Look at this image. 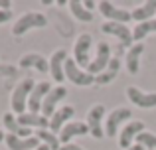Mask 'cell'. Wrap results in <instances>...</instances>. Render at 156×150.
<instances>
[{"mask_svg": "<svg viewBox=\"0 0 156 150\" xmlns=\"http://www.w3.org/2000/svg\"><path fill=\"white\" fill-rule=\"evenodd\" d=\"M46 26H48V18L44 14H40V12H28L22 18H18V22L12 28V34L24 36L28 30H32V28H46Z\"/></svg>", "mask_w": 156, "mask_h": 150, "instance_id": "7a4b0ae2", "label": "cell"}, {"mask_svg": "<svg viewBox=\"0 0 156 150\" xmlns=\"http://www.w3.org/2000/svg\"><path fill=\"white\" fill-rule=\"evenodd\" d=\"M36 83L32 79H24L18 83V87L14 89V93H12V99H10V105H12V111L16 113V115H24V111L28 109V99H30V93L34 91Z\"/></svg>", "mask_w": 156, "mask_h": 150, "instance_id": "6da1fadb", "label": "cell"}, {"mask_svg": "<svg viewBox=\"0 0 156 150\" xmlns=\"http://www.w3.org/2000/svg\"><path fill=\"white\" fill-rule=\"evenodd\" d=\"M2 124L8 128V134H14V136H20V138H30L32 136V128H26L14 119L12 113H4L2 115Z\"/></svg>", "mask_w": 156, "mask_h": 150, "instance_id": "d6986e66", "label": "cell"}, {"mask_svg": "<svg viewBox=\"0 0 156 150\" xmlns=\"http://www.w3.org/2000/svg\"><path fill=\"white\" fill-rule=\"evenodd\" d=\"M91 36L89 34H81L79 38L75 40V46H73V59L75 63L81 67V69H87L91 59H89V50H91Z\"/></svg>", "mask_w": 156, "mask_h": 150, "instance_id": "277c9868", "label": "cell"}, {"mask_svg": "<svg viewBox=\"0 0 156 150\" xmlns=\"http://www.w3.org/2000/svg\"><path fill=\"white\" fill-rule=\"evenodd\" d=\"M87 132H89L87 123H77V120H73V123H67L61 128L57 138H59L61 144H69V140H71L73 136H83V134H87Z\"/></svg>", "mask_w": 156, "mask_h": 150, "instance_id": "9a60e30c", "label": "cell"}, {"mask_svg": "<svg viewBox=\"0 0 156 150\" xmlns=\"http://www.w3.org/2000/svg\"><path fill=\"white\" fill-rule=\"evenodd\" d=\"M130 117H133V111H130V109H122V107L115 109V111L107 117V120H105V134L113 138V136L117 134L121 123H122V120H129Z\"/></svg>", "mask_w": 156, "mask_h": 150, "instance_id": "9c48e42d", "label": "cell"}, {"mask_svg": "<svg viewBox=\"0 0 156 150\" xmlns=\"http://www.w3.org/2000/svg\"><path fill=\"white\" fill-rule=\"evenodd\" d=\"M8 20H12V12L10 10H0V24L8 22Z\"/></svg>", "mask_w": 156, "mask_h": 150, "instance_id": "83f0119b", "label": "cell"}, {"mask_svg": "<svg viewBox=\"0 0 156 150\" xmlns=\"http://www.w3.org/2000/svg\"><path fill=\"white\" fill-rule=\"evenodd\" d=\"M65 97H67V89H65L63 85L51 87V91L46 95V99H44V103H42V117H46V119L53 117V113H55V105L59 103L61 99H65Z\"/></svg>", "mask_w": 156, "mask_h": 150, "instance_id": "52a82bcc", "label": "cell"}, {"mask_svg": "<svg viewBox=\"0 0 156 150\" xmlns=\"http://www.w3.org/2000/svg\"><path fill=\"white\" fill-rule=\"evenodd\" d=\"M126 150H144V146H140V144H133V146L126 148Z\"/></svg>", "mask_w": 156, "mask_h": 150, "instance_id": "d6a6232c", "label": "cell"}, {"mask_svg": "<svg viewBox=\"0 0 156 150\" xmlns=\"http://www.w3.org/2000/svg\"><path fill=\"white\" fill-rule=\"evenodd\" d=\"M126 97L138 105L140 109H152L156 107V93H142L138 87H129L126 89Z\"/></svg>", "mask_w": 156, "mask_h": 150, "instance_id": "5bb4252c", "label": "cell"}, {"mask_svg": "<svg viewBox=\"0 0 156 150\" xmlns=\"http://www.w3.org/2000/svg\"><path fill=\"white\" fill-rule=\"evenodd\" d=\"M0 71H2V75H14V67H0Z\"/></svg>", "mask_w": 156, "mask_h": 150, "instance_id": "4dcf8cb0", "label": "cell"}, {"mask_svg": "<svg viewBox=\"0 0 156 150\" xmlns=\"http://www.w3.org/2000/svg\"><path fill=\"white\" fill-rule=\"evenodd\" d=\"M142 131H144V123H142V120H129V124L121 131V136H119L121 148H125V150L130 148V142H133Z\"/></svg>", "mask_w": 156, "mask_h": 150, "instance_id": "7c38bea8", "label": "cell"}, {"mask_svg": "<svg viewBox=\"0 0 156 150\" xmlns=\"http://www.w3.org/2000/svg\"><path fill=\"white\" fill-rule=\"evenodd\" d=\"M150 32H156V20H146V22L136 24V26H134V30H133V40L140 44L142 40L150 34Z\"/></svg>", "mask_w": 156, "mask_h": 150, "instance_id": "cb8c5ba5", "label": "cell"}, {"mask_svg": "<svg viewBox=\"0 0 156 150\" xmlns=\"http://www.w3.org/2000/svg\"><path fill=\"white\" fill-rule=\"evenodd\" d=\"M103 115H105V105H93L91 111L87 113V127L89 134L95 138H103L105 128H103Z\"/></svg>", "mask_w": 156, "mask_h": 150, "instance_id": "5b68a950", "label": "cell"}, {"mask_svg": "<svg viewBox=\"0 0 156 150\" xmlns=\"http://www.w3.org/2000/svg\"><path fill=\"white\" fill-rule=\"evenodd\" d=\"M101 30H103L105 34L117 36V38H119V40L122 42V46H126L129 50H130V47L134 46L133 32L129 30V26H126V24H119V22H105L103 26H101Z\"/></svg>", "mask_w": 156, "mask_h": 150, "instance_id": "8992f818", "label": "cell"}, {"mask_svg": "<svg viewBox=\"0 0 156 150\" xmlns=\"http://www.w3.org/2000/svg\"><path fill=\"white\" fill-rule=\"evenodd\" d=\"M69 8H71L73 16H75L77 20H81V22H91V20H93V14L89 10H85L83 4L77 2V0H71V2H69Z\"/></svg>", "mask_w": 156, "mask_h": 150, "instance_id": "484cf974", "label": "cell"}, {"mask_svg": "<svg viewBox=\"0 0 156 150\" xmlns=\"http://www.w3.org/2000/svg\"><path fill=\"white\" fill-rule=\"evenodd\" d=\"M6 146L10 150H36L40 146V138L38 136H30V138H20L14 134H6Z\"/></svg>", "mask_w": 156, "mask_h": 150, "instance_id": "2e32d148", "label": "cell"}, {"mask_svg": "<svg viewBox=\"0 0 156 150\" xmlns=\"http://www.w3.org/2000/svg\"><path fill=\"white\" fill-rule=\"evenodd\" d=\"M36 150H50V146H48V144H40V146L36 148Z\"/></svg>", "mask_w": 156, "mask_h": 150, "instance_id": "836d02e7", "label": "cell"}, {"mask_svg": "<svg viewBox=\"0 0 156 150\" xmlns=\"http://www.w3.org/2000/svg\"><path fill=\"white\" fill-rule=\"evenodd\" d=\"M20 67H22V69L34 67V69L40 71V73H48V71H50V61L40 54H26L22 59H20Z\"/></svg>", "mask_w": 156, "mask_h": 150, "instance_id": "ac0fdd59", "label": "cell"}, {"mask_svg": "<svg viewBox=\"0 0 156 150\" xmlns=\"http://www.w3.org/2000/svg\"><path fill=\"white\" fill-rule=\"evenodd\" d=\"M16 120H18L22 127H26V128L36 127L38 131H40V128H50V120H48L46 117H42V115H32V113H24V115H20Z\"/></svg>", "mask_w": 156, "mask_h": 150, "instance_id": "7402d4cb", "label": "cell"}, {"mask_svg": "<svg viewBox=\"0 0 156 150\" xmlns=\"http://www.w3.org/2000/svg\"><path fill=\"white\" fill-rule=\"evenodd\" d=\"M36 136H38L40 140H44V144H48V146H50V150H59V148H61L59 138L53 134L50 128H40V131L36 132Z\"/></svg>", "mask_w": 156, "mask_h": 150, "instance_id": "d4e9b609", "label": "cell"}, {"mask_svg": "<svg viewBox=\"0 0 156 150\" xmlns=\"http://www.w3.org/2000/svg\"><path fill=\"white\" fill-rule=\"evenodd\" d=\"M142 51H144V44H134L129 50V54H126V69H129L130 75L138 73V63H140Z\"/></svg>", "mask_w": 156, "mask_h": 150, "instance_id": "44dd1931", "label": "cell"}, {"mask_svg": "<svg viewBox=\"0 0 156 150\" xmlns=\"http://www.w3.org/2000/svg\"><path fill=\"white\" fill-rule=\"evenodd\" d=\"M81 4H83V8H85V10H89V12L95 8V2H93V0H85V2H81Z\"/></svg>", "mask_w": 156, "mask_h": 150, "instance_id": "f546056e", "label": "cell"}, {"mask_svg": "<svg viewBox=\"0 0 156 150\" xmlns=\"http://www.w3.org/2000/svg\"><path fill=\"white\" fill-rule=\"evenodd\" d=\"M59 150H83V148L77 146V144H71V142H69V144H61Z\"/></svg>", "mask_w": 156, "mask_h": 150, "instance_id": "f1b7e54d", "label": "cell"}, {"mask_svg": "<svg viewBox=\"0 0 156 150\" xmlns=\"http://www.w3.org/2000/svg\"><path fill=\"white\" fill-rule=\"evenodd\" d=\"M65 61H67V51L65 50L53 51V55L50 59V73L53 77V81H57V83H61L65 79V71H63Z\"/></svg>", "mask_w": 156, "mask_h": 150, "instance_id": "4fadbf2b", "label": "cell"}, {"mask_svg": "<svg viewBox=\"0 0 156 150\" xmlns=\"http://www.w3.org/2000/svg\"><path fill=\"white\" fill-rule=\"evenodd\" d=\"M109 61H111V47H109V44L101 42L99 46H97V58L89 63L87 73H91V75L103 73V71L107 69V65H109Z\"/></svg>", "mask_w": 156, "mask_h": 150, "instance_id": "ba28073f", "label": "cell"}, {"mask_svg": "<svg viewBox=\"0 0 156 150\" xmlns=\"http://www.w3.org/2000/svg\"><path fill=\"white\" fill-rule=\"evenodd\" d=\"M99 10L105 18H109V22H119V24H126L130 18V12L122 10V8L115 6L113 2H107V0H101L99 2Z\"/></svg>", "mask_w": 156, "mask_h": 150, "instance_id": "8fae6325", "label": "cell"}, {"mask_svg": "<svg viewBox=\"0 0 156 150\" xmlns=\"http://www.w3.org/2000/svg\"><path fill=\"white\" fill-rule=\"evenodd\" d=\"M51 91V85L48 81H42V83H36L34 91L30 93V99H28V109H30L32 115H38L42 111V103L46 99V95Z\"/></svg>", "mask_w": 156, "mask_h": 150, "instance_id": "30bf717a", "label": "cell"}, {"mask_svg": "<svg viewBox=\"0 0 156 150\" xmlns=\"http://www.w3.org/2000/svg\"><path fill=\"white\" fill-rule=\"evenodd\" d=\"M63 71H65V77H67L71 83H75V85L89 87V85L95 83V75H91V73H87V71H83V69H81V67L75 63V59H69V58H67Z\"/></svg>", "mask_w": 156, "mask_h": 150, "instance_id": "3957f363", "label": "cell"}, {"mask_svg": "<svg viewBox=\"0 0 156 150\" xmlns=\"http://www.w3.org/2000/svg\"><path fill=\"white\" fill-rule=\"evenodd\" d=\"M2 138H6V134H2V131H0V142H2Z\"/></svg>", "mask_w": 156, "mask_h": 150, "instance_id": "e575fe53", "label": "cell"}, {"mask_svg": "<svg viewBox=\"0 0 156 150\" xmlns=\"http://www.w3.org/2000/svg\"><path fill=\"white\" fill-rule=\"evenodd\" d=\"M73 113H75V109L71 107V105H63V107H59L55 113H53L51 120H50V131L53 132V134H59L61 128H63V123L65 120H69L73 117Z\"/></svg>", "mask_w": 156, "mask_h": 150, "instance_id": "e0dca14e", "label": "cell"}, {"mask_svg": "<svg viewBox=\"0 0 156 150\" xmlns=\"http://www.w3.org/2000/svg\"><path fill=\"white\" fill-rule=\"evenodd\" d=\"M134 140H136V144L144 146L146 150H156V134H152L148 131H142Z\"/></svg>", "mask_w": 156, "mask_h": 150, "instance_id": "4316f807", "label": "cell"}, {"mask_svg": "<svg viewBox=\"0 0 156 150\" xmlns=\"http://www.w3.org/2000/svg\"><path fill=\"white\" fill-rule=\"evenodd\" d=\"M119 67H121V61L113 58V59L109 61V65H107V69L103 71V73L95 75V83H97V85H107V83H111V81H113L115 77H117Z\"/></svg>", "mask_w": 156, "mask_h": 150, "instance_id": "603a6c76", "label": "cell"}, {"mask_svg": "<svg viewBox=\"0 0 156 150\" xmlns=\"http://www.w3.org/2000/svg\"><path fill=\"white\" fill-rule=\"evenodd\" d=\"M154 14H156V0H148V2H144L142 6L134 8V10L130 12V18L140 24V22H146V20H152Z\"/></svg>", "mask_w": 156, "mask_h": 150, "instance_id": "ffe728a7", "label": "cell"}, {"mask_svg": "<svg viewBox=\"0 0 156 150\" xmlns=\"http://www.w3.org/2000/svg\"><path fill=\"white\" fill-rule=\"evenodd\" d=\"M0 10H10V0H0Z\"/></svg>", "mask_w": 156, "mask_h": 150, "instance_id": "1f68e13d", "label": "cell"}]
</instances>
